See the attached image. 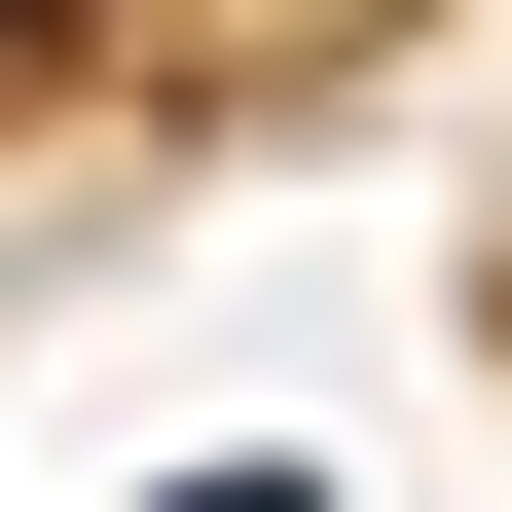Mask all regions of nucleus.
Listing matches in <instances>:
<instances>
[{"mask_svg": "<svg viewBox=\"0 0 512 512\" xmlns=\"http://www.w3.org/2000/svg\"><path fill=\"white\" fill-rule=\"evenodd\" d=\"M37 37H110V0H0V74H37Z\"/></svg>", "mask_w": 512, "mask_h": 512, "instance_id": "1", "label": "nucleus"}]
</instances>
